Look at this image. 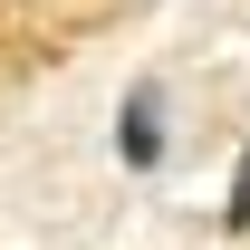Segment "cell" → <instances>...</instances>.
<instances>
[{
    "instance_id": "2",
    "label": "cell",
    "mask_w": 250,
    "mask_h": 250,
    "mask_svg": "<svg viewBox=\"0 0 250 250\" xmlns=\"http://www.w3.org/2000/svg\"><path fill=\"white\" fill-rule=\"evenodd\" d=\"M221 221H231V231H250V145H241V173H231V202H221Z\"/></svg>"
},
{
    "instance_id": "1",
    "label": "cell",
    "mask_w": 250,
    "mask_h": 250,
    "mask_svg": "<svg viewBox=\"0 0 250 250\" xmlns=\"http://www.w3.org/2000/svg\"><path fill=\"white\" fill-rule=\"evenodd\" d=\"M116 154L135 164V173H154V164H164V87H154V77L125 87V106H116Z\"/></svg>"
}]
</instances>
